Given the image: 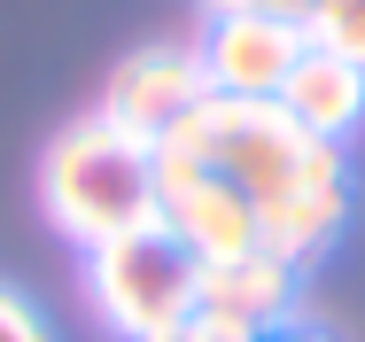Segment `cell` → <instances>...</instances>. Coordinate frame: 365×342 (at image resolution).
Listing matches in <instances>:
<instances>
[{
    "mask_svg": "<svg viewBox=\"0 0 365 342\" xmlns=\"http://www.w3.org/2000/svg\"><path fill=\"white\" fill-rule=\"evenodd\" d=\"M303 31H311V47H327V55L365 70V0H311Z\"/></svg>",
    "mask_w": 365,
    "mask_h": 342,
    "instance_id": "cell-9",
    "label": "cell"
},
{
    "mask_svg": "<svg viewBox=\"0 0 365 342\" xmlns=\"http://www.w3.org/2000/svg\"><path fill=\"white\" fill-rule=\"evenodd\" d=\"M202 94L210 86H202V55L195 47H140V55L117 63L109 94H101V117L125 125V133H140V140H163Z\"/></svg>",
    "mask_w": 365,
    "mask_h": 342,
    "instance_id": "cell-6",
    "label": "cell"
},
{
    "mask_svg": "<svg viewBox=\"0 0 365 342\" xmlns=\"http://www.w3.org/2000/svg\"><path fill=\"white\" fill-rule=\"evenodd\" d=\"M39 210L78 257L163 226V187H155V140L109 125L101 109L71 117L55 148L39 156Z\"/></svg>",
    "mask_w": 365,
    "mask_h": 342,
    "instance_id": "cell-2",
    "label": "cell"
},
{
    "mask_svg": "<svg viewBox=\"0 0 365 342\" xmlns=\"http://www.w3.org/2000/svg\"><path fill=\"white\" fill-rule=\"evenodd\" d=\"M295 288H303V273H295L288 257L249 249L233 265H202V303L195 311H210L225 327H241L249 342H264V335H280V327H295Z\"/></svg>",
    "mask_w": 365,
    "mask_h": 342,
    "instance_id": "cell-7",
    "label": "cell"
},
{
    "mask_svg": "<svg viewBox=\"0 0 365 342\" xmlns=\"http://www.w3.org/2000/svg\"><path fill=\"white\" fill-rule=\"evenodd\" d=\"M202 86L225 101H280L288 70L311 55V31L295 16H202Z\"/></svg>",
    "mask_w": 365,
    "mask_h": 342,
    "instance_id": "cell-4",
    "label": "cell"
},
{
    "mask_svg": "<svg viewBox=\"0 0 365 342\" xmlns=\"http://www.w3.org/2000/svg\"><path fill=\"white\" fill-rule=\"evenodd\" d=\"M155 148H179L195 164H210L241 203L257 210V233L272 257H288L295 273L319 265L342 226H350V156L311 140L280 101H225V94H202Z\"/></svg>",
    "mask_w": 365,
    "mask_h": 342,
    "instance_id": "cell-1",
    "label": "cell"
},
{
    "mask_svg": "<svg viewBox=\"0 0 365 342\" xmlns=\"http://www.w3.org/2000/svg\"><path fill=\"white\" fill-rule=\"evenodd\" d=\"M280 109H288L311 140L342 148V140L365 125V70L342 63V55H327V47H311V55L288 70V86H280Z\"/></svg>",
    "mask_w": 365,
    "mask_h": 342,
    "instance_id": "cell-8",
    "label": "cell"
},
{
    "mask_svg": "<svg viewBox=\"0 0 365 342\" xmlns=\"http://www.w3.org/2000/svg\"><path fill=\"white\" fill-rule=\"evenodd\" d=\"M155 187H163V233H171V241H187L202 265H233V257L264 249L257 210L241 203L210 164L179 156V148H155Z\"/></svg>",
    "mask_w": 365,
    "mask_h": 342,
    "instance_id": "cell-5",
    "label": "cell"
},
{
    "mask_svg": "<svg viewBox=\"0 0 365 342\" xmlns=\"http://www.w3.org/2000/svg\"><path fill=\"white\" fill-rule=\"evenodd\" d=\"M264 342H327V335H319V327H303V319H295V327H280V335H264Z\"/></svg>",
    "mask_w": 365,
    "mask_h": 342,
    "instance_id": "cell-13",
    "label": "cell"
},
{
    "mask_svg": "<svg viewBox=\"0 0 365 342\" xmlns=\"http://www.w3.org/2000/svg\"><path fill=\"white\" fill-rule=\"evenodd\" d=\"M0 342H55V327L39 319V303H24L16 288H0Z\"/></svg>",
    "mask_w": 365,
    "mask_h": 342,
    "instance_id": "cell-10",
    "label": "cell"
},
{
    "mask_svg": "<svg viewBox=\"0 0 365 342\" xmlns=\"http://www.w3.org/2000/svg\"><path fill=\"white\" fill-rule=\"evenodd\" d=\"M155 342H249V335L225 327V319H210V311H195V319H179L171 335H155Z\"/></svg>",
    "mask_w": 365,
    "mask_h": 342,
    "instance_id": "cell-11",
    "label": "cell"
},
{
    "mask_svg": "<svg viewBox=\"0 0 365 342\" xmlns=\"http://www.w3.org/2000/svg\"><path fill=\"white\" fill-rule=\"evenodd\" d=\"M311 0H202V16H295L303 24Z\"/></svg>",
    "mask_w": 365,
    "mask_h": 342,
    "instance_id": "cell-12",
    "label": "cell"
},
{
    "mask_svg": "<svg viewBox=\"0 0 365 342\" xmlns=\"http://www.w3.org/2000/svg\"><path fill=\"white\" fill-rule=\"evenodd\" d=\"M86 303L101 311V327L125 342H155L171 335L179 319H195L202 303V257L187 241H171L163 226L125 233L109 249L86 257Z\"/></svg>",
    "mask_w": 365,
    "mask_h": 342,
    "instance_id": "cell-3",
    "label": "cell"
}]
</instances>
